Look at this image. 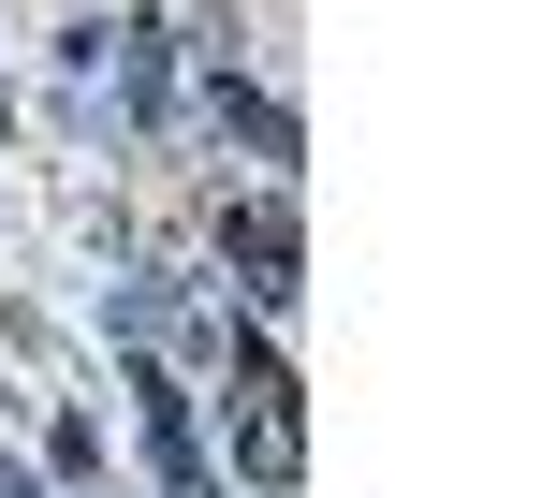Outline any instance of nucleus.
I'll use <instances>...</instances> for the list:
<instances>
[{
    "mask_svg": "<svg viewBox=\"0 0 556 498\" xmlns=\"http://www.w3.org/2000/svg\"><path fill=\"white\" fill-rule=\"evenodd\" d=\"M220 235H235V264H250V294H264V308L293 294V221H278V206H235Z\"/></svg>",
    "mask_w": 556,
    "mask_h": 498,
    "instance_id": "obj_1",
    "label": "nucleus"
}]
</instances>
